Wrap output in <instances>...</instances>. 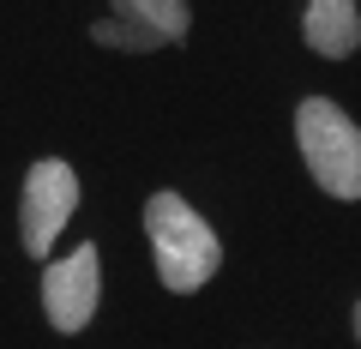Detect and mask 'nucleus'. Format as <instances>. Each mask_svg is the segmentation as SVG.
Wrapping results in <instances>:
<instances>
[{
	"label": "nucleus",
	"mask_w": 361,
	"mask_h": 349,
	"mask_svg": "<svg viewBox=\"0 0 361 349\" xmlns=\"http://www.w3.org/2000/svg\"><path fill=\"white\" fill-rule=\"evenodd\" d=\"M145 235L157 247V277L175 295H193V289L211 283V271H217V259H223L217 229L180 193H151L145 199Z\"/></svg>",
	"instance_id": "1"
},
{
	"label": "nucleus",
	"mask_w": 361,
	"mask_h": 349,
	"mask_svg": "<svg viewBox=\"0 0 361 349\" xmlns=\"http://www.w3.org/2000/svg\"><path fill=\"white\" fill-rule=\"evenodd\" d=\"M295 139L307 157L313 181L331 199H361V127L331 103V97H307L295 109Z\"/></svg>",
	"instance_id": "2"
},
{
	"label": "nucleus",
	"mask_w": 361,
	"mask_h": 349,
	"mask_svg": "<svg viewBox=\"0 0 361 349\" xmlns=\"http://www.w3.org/2000/svg\"><path fill=\"white\" fill-rule=\"evenodd\" d=\"M73 211H78V175H73V163H61V157L30 163V175H25V211H18L25 253L30 259H49L54 235L66 229Z\"/></svg>",
	"instance_id": "3"
},
{
	"label": "nucleus",
	"mask_w": 361,
	"mask_h": 349,
	"mask_svg": "<svg viewBox=\"0 0 361 349\" xmlns=\"http://www.w3.org/2000/svg\"><path fill=\"white\" fill-rule=\"evenodd\" d=\"M103 295V271H97V247H73V259H54L42 271V307H49L54 331H85Z\"/></svg>",
	"instance_id": "4"
},
{
	"label": "nucleus",
	"mask_w": 361,
	"mask_h": 349,
	"mask_svg": "<svg viewBox=\"0 0 361 349\" xmlns=\"http://www.w3.org/2000/svg\"><path fill=\"white\" fill-rule=\"evenodd\" d=\"M301 37H307L313 54L343 61L361 42V6H349V0H313L307 13H301Z\"/></svg>",
	"instance_id": "5"
},
{
	"label": "nucleus",
	"mask_w": 361,
	"mask_h": 349,
	"mask_svg": "<svg viewBox=\"0 0 361 349\" xmlns=\"http://www.w3.org/2000/svg\"><path fill=\"white\" fill-rule=\"evenodd\" d=\"M121 18L151 25L163 42H180V37H187V25H193V13H187L180 0H121Z\"/></svg>",
	"instance_id": "6"
},
{
	"label": "nucleus",
	"mask_w": 361,
	"mask_h": 349,
	"mask_svg": "<svg viewBox=\"0 0 361 349\" xmlns=\"http://www.w3.org/2000/svg\"><path fill=\"white\" fill-rule=\"evenodd\" d=\"M355 337H361V307H355Z\"/></svg>",
	"instance_id": "7"
}]
</instances>
